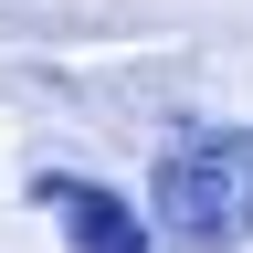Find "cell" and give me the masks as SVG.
<instances>
[{
	"label": "cell",
	"instance_id": "obj_1",
	"mask_svg": "<svg viewBox=\"0 0 253 253\" xmlns=\"http://www.w3.org/2000/svg\"><path fill=\"white\" fill-rule=\"evenodd\" d=\"M158 253H243L253 243V126H190L148 169Z\"/></svg>",
	"mask_w": 253,
	"mask_h": 253
},
{
	"label": "cell",
	"instance_id": "obj_2",
	"mask_svg": "<svg viewBox=\"0 0 253 253\" xmlns=\"http://www.w3.org/2000/svg\"><path fill=\"white\" fill-rule=\"evenodd\" d=\"M32 201L63 221V253H158L148 211H126L106 179H63V169H42V179H32Z\"/></svg>",
	"mask_w": 253,
	"mask_h": 253
}]
</instances>
